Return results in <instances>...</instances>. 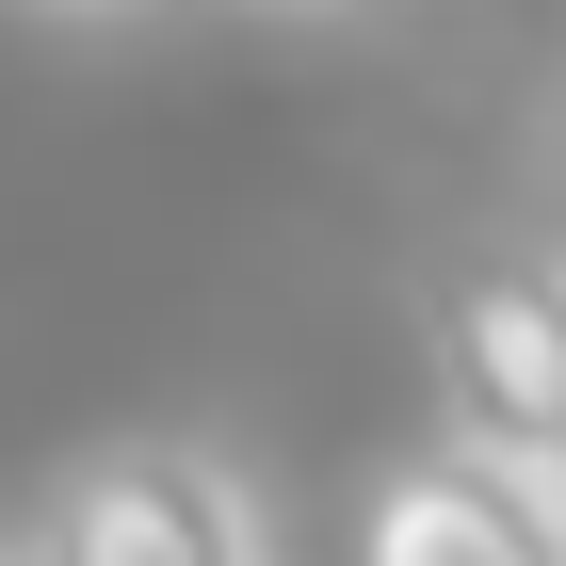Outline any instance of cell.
Returning a JSON list of instances; mask_svg holds the SVG:
<instances>
[{
  "mask_svg": "<svg viewBox=\"0 0 566 566\" xmlns=\"http://www.w3.org/2000/svg\"><path fill=\"white\" fill-rule=\"evenodd\" d=\"M17 17H114V0H17Z\"/></svg>",
  "mask_w": 566,
  "mask_h": 566,
  "instance_id": "277c9868",
  "label": "cell"
},
{
  "mask_svg": "<svg viewBox=\"0 0 566 566\" xmlns=\"http://www.w3.org/2000/svg\"><path fill=\"white\" fill-rule=\"evenodd\" d=\"M33 566H275V534H260V485L227 470V453L114 437V453H82V470L49 485Z\"/></svg>",
  "mask_w": 566,
  "mask_h": 566,
  "instance_id": "7a4b0ae2",
  "label": "cell"
},
{
  "mask_svg": "<svg viewBox=\"0 0 566 566\" xmlns=\"http://www.w3.org/2000/svg\"><path fill=\"white\" fill-rule=\"evenodd\" d=\"M551 260H566V243H551Z\"/></svg>",
  "mask_w": 566,
  "mask_h": 566,
  "instance_id": "52a82bcc",
  "label": "cell"
},
{
  "mask_svg": "<svg viewBox=\"0 0 566 566\" xmlns=\"http://www.w3.org/2000/svg\"><path fill=\"white\" fill-rule=\"evenodd\" d=\"M260 17H324V0H260Z\"/></svg>",
  "mask_w": 566,
  "mask_h": 566,
  "instance_id": "5b68a950",
  "label": "cell"
},
{
  "mask_svg": "<svg viewBox=\"0 0 566 566\" xmlns=\"http://www.w3.org/2000/svg\"><path fill=\"white\" fill-rule=\"evenodd\" d=\"M534 485H551V502H566V453H551V470H534Z\"/></svg>",
  "mask_w": 566,
  "mask_h": 566,
  "instance_id": "8992f818",
  "label": "cell"
},
{
  "mask_svg": "<svg viewBox=\"0 0 566 566\" xmlns=\"http://www.w3.org/2000/svg\"><path fill=\"white\" fill-rule=\"evenodd\" d=\"M356 566H566V502L502 453H470V437H437V453L373 470Z\"/></svg>",
  "mask_w": 566,
  "mask_h": 566,
  "instance_id": "3957f363",
  "label": "cell"
},
{
  "mask_svg": "<svg viewBox=\"0 0 566 566\" xmlns=\"http://www.w3.org/2000/svg\"><path fill=\"white\" fill-rule=\"evenodd\" d=\"M421 356L470 453H502V470L566 453V260L551 243H470L421 292Z\"/></svg>",
  "mask_w": 566,
  "mask_h": 566,
  "instance_id": "6da1fadb",
  "label": "cell"
}]
</instances>
